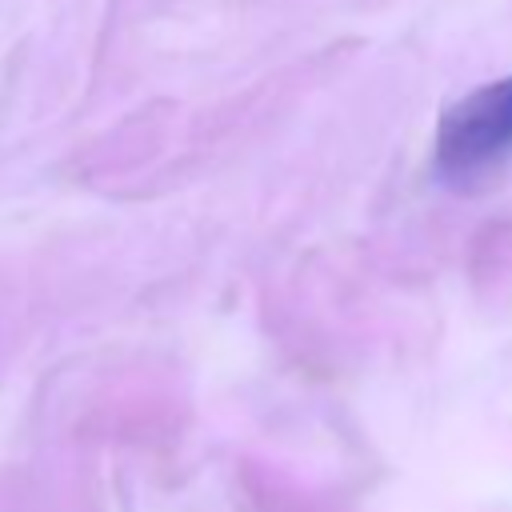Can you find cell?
<instances>
[{"mask_svg": "<svg viewBox=\"0 0 512 512\" xmlns=\"http://www.w3.org/2000/svg\"><path fill=\"white\" fill-rule=\"evenodd\" d=\"M512 156V76L460 96L436 128L432 164L452 188H472Z\"/></svg>", "mask_w": 512, "mask_h": 512, "instance_id": "obj_1", "label": "cell"}]
</instances>
